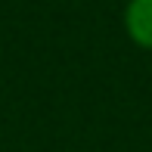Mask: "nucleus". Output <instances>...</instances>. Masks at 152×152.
<instances>
[{"label":"nucleus","instance_id":"obj_1","mask_svg":"<svg viewBox=\"0 0 152 152\" xmlns=\"http://www.w3.org/2000/svg\"><path fill=\"white\" fill-rule=\"evenodd\" d=\"M124 25L140 47L152 50V0H130L124 12Z\"/></svg>","mask_w":152,"mask_h":152}]
</instances>
